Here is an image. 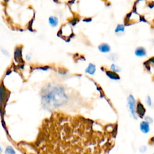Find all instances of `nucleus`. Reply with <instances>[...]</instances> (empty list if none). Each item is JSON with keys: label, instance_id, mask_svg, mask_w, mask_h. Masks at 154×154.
Masks as SVG:
<instances>
[{"label": "nucleus", "instance_id": "nucleus-1", "mask_svg": "<svg viewBox=\"0 0 154 154\" xmlns=\"http://www.w3.org/2000/svg\"><path fill=\"white\" fill-rule=\"evenodd\" d=\"M67 96L64 89L57 84H49L46 87L42 95V103L44 108L53 109L66 103Z\"/></svg>", "mask_w": 154, "mask_h": 154}, {"label": "nucleus", "instance_id": "nucleus-2", "mask_svg": "<svg viewBox=\"0 0 154 154\" xmlns=\"http://www.w3.org/2000/svg\"><path fill=\"white\" fill-rule=\"evenodd\" d=\"M128 106L132 115V117L134 119H137L135 100L132 94H130L128 97Z\"/></svg>", "mask_w": 154, "mask_h": 154}, {"label": "nucleus", "instance_id": "nucleus-3", "mask_svg": "<svg viewBox=\"0 0 154 154\" xmlns=\"http://www.w3.org/2000/svg\"><path fill=\"white\" fill-rule=\"evenodd\" d=\"M10 93L7 92L6 88L5 87L1 84L0 85V105L1 106H2L6 102H7Z\"/></svg>", "mask_w": 154, "mask_h": 154}, {"label": "nucleus", "instance_id": "nucleus-4", "mask_svg": "<svg viewBox=\"0 0 154 154\" xmlns=\"http://www.w3.org/2000/svg\"><path fill=\"white\" fill-rule=\"evenodd\" d=\"M145 112L146 109L144 108L143 105L140 101H138L136 106V113L140 118H143L145 114Z\"/></svg>", "mask_w": 154, "mask_h": 154}, {"label": "nucleus", "instance_id": "nucleus-5", "mask_svg": "<svg viewBox=\"0 0 154 154\" xmlns=\"http://www.w3.org/2000/svg\"><path fill=\"white\" fill-rule=\"evenodd\" d=\"M14 59L16 62H23L22 58V48H16L14 52Z\"/></svg>", "mask_w": 154, "mask_h": 154}, {"label": "nucleus", "instance_id": "nucleus-6", "mask_svg": "<svg viewBox=\"0 0 154 154\" xmlns=\"http://www.w3.org/2000/svg\"><path fill=\"white\" fill-rule=\"evenodd\" d=\"M140 130L144 134H147L150 131V126H149V123L146 122V121H143L140 123Z\"/></svg>", "mask_w": 154, "mask_h": 154}, {"label": "nucleus", "instance_id": "nucleus-7", "mask_svg": "<svg viewBox=\"0 0 154 154\" xmlns=\"http://www.w3.org/2000/svg\"><path fill=\"white\" fill-rule=\"evenodd\" d=\"M49 23L52 27H56L58 25V19L54 16H51L49 17Z\"/></svg>", "mask_w": 154, "mask_h": 154}, {"label": "nucleus", "instance_id": "nucleus-8", "mask_svg": "<svg viewBox=\"0 0 154 154\" xmlns=\"http://www.w3.org/2000/svg\"><path fill=\"white\" fill-rule=\"evenodd\" d=\"M99 51L103 53H106V52H108L110 51L111 48L110 46L106 44V43H102L101 45H100L98 47Z\"/></svg>", "mask_w": 154, "mask_h": 154}, {"label": "nucleus", "instance_id": "nucleus-9", "mask_svg": "<svg viewBox=\"0 0 154 154\" xmlns=\"http://www.w3.org/2000/svg\"><path fill=\"white\" fill-rule=\"evenodd\" d=\"M135 54L137 57H144L146 54V49L143 47H138L135 49Z\"/></svg>", "mask_w": 154, "mask_h": 154}, {"label": "nucleus", "instance_id": "nucleus-10", "mask_svg": "<svg viewBox=\"0 0 154 154\" xmlns=\"http://www.w3.org/2000/svg\"><path fill=\"white\" fill-rule=\"evenodd\" d=\"M106 75L108 78H109L111 79H114V80L120 79V77L119 75L116 72H114L112 71H106Z\"/></svg>", "mask_w": 154, "mask_h": 154}, {"label": "nucleus", "instance_id": "nucleus-11", "mask_svg": "<svg viewBox=\"0 0 154 154\" xmlns=\"http://www.w3.org/2000/svg\"><path fill=\"white\" fill-rule=\"evenodd\" d=\"M95 71H96V66L92 63H90L88 67H87V69H85V73L90 75H93Z\"/></svg>", "mask_w": 154, "mask_h": 154}, {"label": "nucleus", "instance_id": "nucleus-12", "mask_svg": "<svg viewBox=\"0 0 154 154\" xmlns=\"http://www.w3.org/2000/svg\"><path fill=\"white\" fill-rule=\"evenodd\" d=\"M124 29H125V26L123 25L122 24H119L117 26L116 29H115V32H123L124 31Z\"/></svg>", "mask_w": 154, "mask_h": 154}, {"label": "nucleus", "instance_id": "nucleus-13", "mask_svg": "<svg viewBox=\"0 0 154 154\" xmlns=\"http://www.w3.org/2000/svg\"><path fill=\"white\" fill-rule=\"evenodd\" d=\"M108 58L111 61H116L118 58V55L116 54H111L108 56Z\"/></svg>", "mask_w": 154, "mask_h": 154}, {"label": "nucleus", "instance_id": "nucleus-14", "mask_svg": "<svg viewBox=\"0 0 154 154\" xmlns=\"http://www.w3.org/2000/svg\"><path fill=\"white\" fill-rule=\"evenodd\" d=\"M111 69L112 70V72H119L120 71V68L119 67H118L117 66H116V64H111Z\"/></svg>", "mask_w": 154, "mask_h": 154}, {"label": "nucleus", "instance_id": "nucleus-15", "mask_svg": "<svg viewBox=\"0 0 154 154\" xmlns=\"http://www.w3.org/2000/svg\"><path fill=\"white\" fill-rule=\"evenodd\" d=\"M5 153L6 154H16L14 150L11 146H8L5 150Z\"/></svg>", "mask_w": 154, "mask_h": 154}, {"label": "nucleus", "instance_id": "nucleus-16", "mask_svg": "<svg viewBox=\"0 0 154 154\" xmlns=\"http://www.w3.org/2000/svg\"><path fill=\"white\" fill-rule=\"evenodd\" d=\"M1 51L2 53L4 55H5V56L8 57V56L10 55L9 52H8L5 49H1Z\"/></svg>", "mask_w": 154, "mask_h": 154}, {"label": "nucleus", "instance_id": "nucleus-17", "mask_svg": "<svg viewBox=\"0 0 154 154\" xmlns=\"http://www.w3.org/2000/svg\"><path fill=\"white\" fill-rule=\"evenodd\" d=\"M146 103H147V104L148 105V106H150L152 105V100H151L150 97L149 96H148L147 97Z\"/></svg>", "mask_w": 154, "mask_h": 154}, {"label": "nucleus", "instance_id": "nucleus-18", "mask_svg": "<svg viewBox=\"0 0 154 154\" xmlns=\"http://www.w3.org/2000/svg\"><path fill=\"white\" fill-rule=\"evenodd\" d=\"M145 120L146 122H147L148 123H151L153 122V120L151 117H149V116H147L145 117Z\"/></svg>", "mask_w": 154, "mask_h": 154}, {"label": "nucleus", "instance_id": "nucleus-19", "mask_svg": "<svg viewBox=\"0 0 154 154\" xmlns=\"http://www.w3.org/2000/svg\"><path fill=\"white\" fill-rule=\"evenodd\" d=\"M140 152H142V153H144V152H145L146 151V150H147V147L145 146H141L140 147Z\"/></svg>", "mask_w": 154, "mask_h": 154}, {"label": "nucleus", "instance_id": "nucleus-20", "mask_svg": "<svg viewBox=\"0 0 154 154\" xmlns=\"http://www.w3.org/2000/svg\"><path fill=\"white\" fill-rule=\"evenodd\" d=\"M37 69H40L42 70H47L48 69H49V66H45V67H39L38 68H37Z\"/></svg>", "mask_w": 154, "mask_h": 154}, {"label": "nucleus", "instance_id": "nucleus-21", "mask_svg": "<svg viewBox=\"0 0 154 154\" xmlns=\"http://www.w3.org/2000/svg\"><path fill=\"white\" fill-rule=\"evenodd\" d=\"M31 58V54H28L26 55V59L28 60V61H29Z\"/></svg>", "mask_w": 154, "mask_h": 154}, {"label": "nucleus", "instance_id": "nucleus-22", "mask_svg": "<svg viewBox=\"0 0 154 154\" xmlns=\"http://www.w3.org/2000/svg\"><path fill=\"white\" fill-rule=\"evenodd\" d=\"M91 20V18H87V19H85L83 20V21L86 22H89Z\"/></svg>", "mask_w": 154, "mask_h": 154}, {"label": "nucleus", "instance_id": "nucleus-23", "mask_svg": "<svg viewBox=\"0 0 154 154\" xmlns=\"http://www.w3.org/2000/svg\"><path fill=\"white\" fill-rule=\"evenodd\" d=\"M149 61L150 62V63H154V57H153V58H150V60H149Z\"/></svg>", "mask_w": 154, "mask_h": 154}]
</instances>
